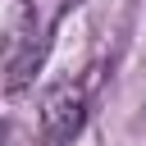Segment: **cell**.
I'll return each instance as SVG.
<instances>
[{"label":"cell","mask_w":146,"mask_h":146,"mask_svg":"<svg viewBox=\"0 0 146 146\" xmlns=\"http://www.w3.org/2000/svg\"><path fill=\"white\" fill-rule=\"evenodd\" d=\"M87 123V87L82 82H55L46 96H41V110H36V132L46 146H64L82 132Z\"/></svg>","instance_id":"6da1fadb"},{"label":"cell","mask_w":146,"mask_h":146,"mask_svg":"<svg viewBox=\"0 0 146 146\" xmlns=\"http://www.w3.org/2000/svg\"><path fill=\"white\" fill-rule=\"evenodd\" d=\"M46 32L50 23H27L9 36V91H18L46 59Z\"/></svg>","instance_id":"7a4b0ae2"}]
</instances>
